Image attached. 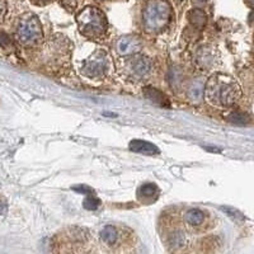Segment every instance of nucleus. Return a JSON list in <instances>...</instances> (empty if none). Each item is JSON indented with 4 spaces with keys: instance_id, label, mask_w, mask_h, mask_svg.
<instances>
[{
    "instance_id": "obj_19",
    "label": "nucleus",
    "mask_w": 254,
    "mask_h": 254,
    "mask_svg": "<svg viewBox=\"0 0 254 254\" xmlns=\"http://www.w3.org/2000/svg\"><path fill=\"white\" fill-rule=\"evenodd\" d=\"M222 210H224V211L226 212V215H229L230 218L235 219V221L243 220V216L240 215L239 212L236 211V210H234V209H230V207H222Z\"/></svg>"
},
{
    "instance_id": "obj_16",
    "label": "nucleus",
    "mask_w": 254,
    "mask_h": 254,
    "mask_svg": "<svg viewBox=\"0 0 254 254\" xmlns=\"http://www.w3.org/2000/svg\"><path fill=\"white\" fill-rule=\"evenodd\" d=\"M227 122L233 125H239V126H244V125H248L251 122V116L245 112H240V111H235V112H231L226 117Z\"/></svg>"
},
{
    "instance_id": "obj_9",
    "label": "nucleus",
    "mask_w": 254,
    "mask_h": 254,
    "mask_svg": "<svg viewBox=\"0 0 254 254\" xmlns=\"http://www.w3.org/2000/svg\"><path fill=\"white\" fill-rule=\"evenodd\" d=\"M100 239L108 247H116V245H120L118 243H121L122 231L118 227L112 226V225H107L100 231Z\"/></svg>"
},
{
    "instance_id": "obj_24",
    "label": "nucleus",
    "mask_w": 254,
    "mask_h": 254,
    "mask_svg": "<svg viewBox=\"0 0 254 254\" xmlns=\"http://www.w3.org/2000/svg\"><path fill=\"white\" fill-rule=\"evenodd\" d=\"M5 211H6V205L4 202H0V215H3Z\"/></svg>"
},
{
    "instance_id": "obj_10",
    "label": "nucleus",
    "mask_w": 254,
    "mask_h": 254,
    "mask_svg": "<svg viewBox=\"0 0 254 254\" xmlns=\"http://www.w3.org/2000/svg\"><path fill=\"white\" fill-rule=\"evenodd\" d=\"M130 150L136 154H144V155H158L159 154V149L155 145H153L152 142L144 141V140H132L128 145Z\"/></svg>"
},
{
    "instance_id": "obj_11",
    "label": "nucleus",
    "mask_w": 254,
    "mask_h": 254,
    "mask_svg": "<svg viewBox=\"0 0 254 254\" xmlns=\"http://www.w3.org/2000/svg\"><path fill=\"white\" fill-rule=\"evenodd\" d=\"M205 212L200 209H192L190 211L186 212L185 221L186 224L188 225L192 229H197V227H201L205 222Z\"/></svg>"
},
{
    "instance_id": "obj_13",
    "label": "nucleus",
    "mask_w": 254,
    "mask_h": 254,
    "mask_svg": "<svg viewBox=\"0 0 254 254\" xmlns=\"http://www.w3.org/2000/svg\"><path fill=\"white\" fill-rule=\"evenodd\" d=\"M137 193H139V198L141 201H154L159 194V188L154 183H146L139 188Z\"/></svg>"
},
{
    "instance_id": "obj_25",
    "label": "nucleus",
    "mask_w": 254,
    "mask_h": 254,
    "mask_svg": "<svg viewBox=\"0 0 254 254\" xmlns=\"http://www.w3.org/2000/svg\"><path fill=\"white\" fill-rule=\"evenodd\" d=\"M206 1L207 0H194V4L196 5H203V4H206Z\"/></svg>"
},
{
    "instance_id": "obj_26",
    "label": "nucleus",
    "mask_w": 254,
    "mask_h": 254,
    "mask_svg": "<svg viewBox=\"0 0 254 254\" xmlns=\"http://www.w3.org/2000/svg\"><path fill=\"white\" fill-rule=\"evenodd\" d=\"M245 3L248 4L249 6H252V5H253V0H245Z\"/></svg>"
},
{
    "instance_id": "obj_8",
    "label": "nucleus",
    "mask_w": 254,
    "mask_h": 254,
    "mask_svg": "<svg viewBox=\"0 0 254 254\" xmlns=\"http://www.w3.org/2000/svg\"><path fill=\"white\" fill-rule=\"evenodd\" d=\"M141 39L137 36H124L116 43V50L118 51V54L125 55V56L137 54L141 50Z\"/></svg>"
},
{
    "instance_id": "obj_18",
    "label": "nucleus",
    "mask_w": 254,
    "mask_h": 254,
    "mask_svg": "<svg viewBox=\"0 0 254 254\" xmlns=\"http://www.w3.org/2000/svg\"><path fill=\"white\" fill-rule=\"evenodd\" d=\"M83 205H84L85 209L89 210V211H94V210H97L98 207H99L100 201L98 200L97 197H94L93 194H92V196H89L88 198H85V201Z\"/></svg>"
},
{
    "instance_id": "obj_2",
    "label": "nucleus",
    "mask_w": 254,
    "mask_h": 254,
    "mask_svg": "<svg viewBox=\"0 0 254 254\" xmlns=\"http://www.w3.org/2000/svg\"><path fill=\"white\" fill-rule=\"evenodd\" d=\"M172 19V6L166 0H149L142 10V27L146 33L165 30Z\"/></svg>"
},
{
    "instance_id": "obj_22",
    "label": "nucleus",
    "mask_w": 254,
    "mask_h": 254,
    "mask_svg": "<svg viewBox=\"0 0 254 254\" xmlns=\"http://www.w3.org/2000/svg\"><path fill=\"white\" fill-rule=\"evenodd\" d=\"M6 12V3L5 0H0V19L3 18Z\"/></svg>"
},
{
    "instance_id": "obj_1",
    "label": "nucleus",
    "mask_w": 254,
    "mask_h": 254,
    "mask_svg": "<svg viewBox=\"0 0 254 254\" xmlns=\"http://www.w3.org/2000/svg\"><path fill=\"white\" fill-rule=\"evenodd\" d=\"M240 87L235 79L225 74H215L206 84L205 94L210 103L219 107H230L240 98Z\"/></svg>"
},
{
    "instance_id": "obj_14",
    "label": "nucleus",
    "mask_w": 254,
    "mask_h": 254,
    "mask_svg": "<svg viewBox=\"0 0 254 254\" xmlns=\"http://www.w3.org/2000/svg\"><path fill=\"white\" fill-rule=\"evenodd\" d=\"M144 94H145V97L148 98V99L157 103L159 106H168V99L165 98V95H164L163 93H160L159 91H157V89L152 88V87H146V88H144Z\"/></svg>"
},
{
    "instance_id": "obj_4",
    "label": "nucleus",
    "mask_w": 254,
    "mask_h": 254,
    "mask_svg": "<svg viewBox=\"0 0 254 254\" xmlns=\"http://www.w3.org/2000/svg\"><path fill=\"white\" fill-rule=\"evenodd\" d=\"M15 36L21 45L26 47L34 46L42 38V26L34 14L26 15L18 23Z\"/></svg>"
},
{
    "instance_id": "obj_17",
    "label": "nucleus",
    "mask_w": 254,
    "mask_h": 254,
    "mask_svg": "<svg viewBox=\"0 0 254 254\" xmlns=\"http://www.w3.org/2000/svg\"><path fill=\"white\" fill-rule=\"evenodd\" d=\"M188 19L190 21V23L193 26H197V27H202V26L206 25V14L203 13V10L201 9H192L188 14Z\"/></svg>"
},
{
    "instance_id": "obj_15",
    "label": "nucleus",
    "mask_w": 254,
    "mask_h": 254,
    "mask_svg": "<svg viewBox=\"0 0 254 254\" xmlns=\"http://www.w3.org/2000/svg\"><path fill=\"white\" fill-rule=\"evenodd\" d=\"M188 95L192 100H200L203 95V83L201 79H196L188 87Z\"/></svg>"
},
{
    "instance_id": "obj_7",
    "label": "nucleus",
    "mask_w": 254,
    "mask_h": 254,
    "mask_svg": "<svg viewBox=\"0 0 254 254\" xmlns=\"http://www.w3.org/2000/svg\"><path fill=\"white\" fill-rule=\"evenodd\" d=\"M196 64L201 69L203 70H210L215 66L216 63L219 60V55L212 46H201L200 49L197 50L196 52Z\"/></svg>"
},
{
    "instance_id": "obj_20",
    "label": "nucleus",
    "mask_w": 254,
    "mask_h": 254,
    "mask_svg": "<svg viewBox=\"0 0 254 254\" xmlns=\"http://www.w3.org/2000/svg\"><path fill=\"white\" fill-rule=\"evenodd\" d=\"M0 45H1V46L10 45V39H9V37L6 36L5 33H0Z\"/></svg>"
},
{
    "instance_id": "obj_5",
    "label": "nucleus",
    "mask_w": 254,
    "mask_h": 254,
    "mask_svg": "<svg viewBox=\"0 0 254 254\" xmlns=\"http://www.w3.org/2000/svg\"><path fill=\"white\" fill-rule=\"evenodd\" d=\"M111 69V59L108 54L103 50L94 52L89 59L83 63L82 73L89 79H102L109 73Z\"/></svg>"
},
{
    "instance_id": "obj_12",
    "label": "nucleus",
    "mask_w": 254,
    "mask_h": 254,
    "mask_svg": "<svg viewBox=\"0 0 254 254\" xmlns=\"http://www.w3.org/2000/svg\"><path fill=\"white\" fill-rule=\"evenodd\" d=\"M168 243L172 247L173 251H179V249H183L186 245L188 244L187 235L183 230L177 229L173 230L172 233L169 234V238H168Z\"/></svg>"
},
{
    "instance_id": "obj_23",
    "label": "nucleus",
    "mask_w": 254,
    "mask_h": 254,
    "mask_svg": "<svg viewBox=\"0 0 254 254\" xmlns=\"http://www.w3.org/2000/svg\"><path fill=\"white\" fill-rule=\"evenodd\" d=\"M34 4H37V5H45V4L50 3V1H52V0H32Z\"/></svg>"
},
{
    "instance_id": "obj_6",
    "label": "nucleus",
    "mask_w": 254,
    "mask_h": 254,
    "mask_svg": "<svg viewBox=\"0 0 254 254\" xmlns=\"http://www.w3.org/2000/svg\"><path fill=\"white\" fill-rule=\"evenodd\" d=\"M124 71L128 78L142 80V79H146L152 75L153 63L150 59L142 56V55H130V58L124 64Z\"/></svg>"
},
{
    "instance_id": "obj_21",
    "label": "nucleus",
    "mask_w": 254,
    "mask_h": 254,
    "mask_svg": "<svg viewBox=\"0 0 254 254\" xmlns=\"http://www.w3.org/2000/svg\"><path fill=\"white\" fill-rule=\"evenodd\" d=\"M74 190H78V192H83V193H93V190L89 187H85V186H79V187H74Z\"/></svg>"
},
{
    "instance_id": "obj_3",
    "label": "nucleus",
    "mask_w": 254,
    "mask_h": 254,
    "mask_svg": "<svg viewBox=\"0 0 254 254\" xmlns=\"http://www.w3.org/2000/svg\"><path fill=\"white\" fill-rule=\"evenodd\" d=\"M76 19H78L80 32L89 38L100 37L107 30L106 17L98 8H94V6L84 8L79 13Z\"/></svg>"
}]
</instances>
